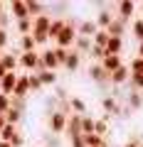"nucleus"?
Instances as JSON below:
<instances>
[{
    "label": "nucleus",
    "instance_id": "obj_10",
    "mask_svg": "<svg viewBox=\"0 0 143 147\" xmlns=\"http://www.w3.org/2000/svg\"><path fill=\"white\" fill-rule=\"evenodd\" d=\"M20 47H22V52H35V39H32V34H25L22 37V42H20Z\"/></svg>",
    "mask_w": 143,
    "mask_h": 147
},
{
    "label": "nucleus",
    "instance_id": "obj_17",
    "mask_svg": "<svg viewBox=\"0 0 143 147\" xmlns=\"http://www.w3.org/2000/svg\"><path fill=\"white\" fill-rule=\"evenodd\" d=\"M72 108H74L77 113H81V110H84V103H81L79 98H72Z\"/></svg>",
    "mask_w": 143,
    "mask_h": 147
},
{
    "label": "nucleus",
    "instance_id": "obj_21",
    "mask_svg": "<svg viewBox=\"0 0 143 147\" xmlns=\"http://www.w3.org/2000/svg\"><path fill=\"white\" fill-rule=\"evenodd\" d=\"M10 145H12V147H20V145H22V137H20V135H15V137H12V142H10Z\"/></svg>",
    "mask_w": 143,
    "mask_h": 147
},
{
    "label": "nucleus",
    "instance_id": "obj_16",
    "mask_svg": "<svg viewBox=\"0 0 143 147\" xmlns=\"http://www.w3.org/2000/svg\"><path fill=\"white\" fill-rule=\"evenodd\" d=\"M99 25L109 27V25H111V15H109V12H101V15H99Z\"/></svg>",
    "mask_w": 143,
    "mask_h": 147
},
{
    "label": "nucleus",
    "instance_id": "obj_9",
    "mask_svg": "<svg viewBox=\"0 0 143 147\" xmlns=\"http://www.w3.org/2000/svg\"><path fill=\"white\" fill-rule=\"evenodd\" d=\"M0 64H3V66H5L8 71H15V66H17V59L12 57V54H3V57H0Z\"/></svg>",
    "mask_w": 143,
    "mask_h": 147
},
{
    "label": "nucleus",
    "instance_id": "obj_7",
    "mask_svg": "<svg viewBox=\"0 0 143 147\" xmlns=\"http://www.w3.org/2000/svg\"><path fill=\"white\" fill-rule=\"evenodd\" d=\"M116 69H121V61H118V57H116V54H106V57H104V71L114 74Z\"/></svg>",
    "mask_w": 143,
    "mask_h": 147
},
{
    "label": "nucleus",
    "instance_id": "obj_11",
    "mask_svg": "<svg viewBox=\"0 0 143 147\" xmlns=\"http://www.w3.org/2000/svg\"><path fill=\"white\" fill-rule=\"evenodd\" d=\"M64 66L74 71V69L79 66V54H77V52H69V57H67V61H64Z\"/></svg>",
    "mask_w": 143,
    "mask_h": 147
},
{
    "label": "nucleus",
    "instance_id": "obj_20",
    "mask_svg": "<svg viewBox=\"0 0 143 147\" xmlns=\"http://www.w3.org/2000/svg\"><path fill=\"white\" fill-rule=\"evenodd\" d=\"M131 10H133L131 3H121V15H131Z\"/></svg>",
    "mask_w": 143,
    "mask_h": 147
},
{
    "label": "nucleus",
    "instance_id": "obj_4",
    "mask_svg": "<svg viewBox=\"0 0 143 147\" xmlns=\"http://www.w3.org/2000/svg\"><path fill=\"white\" fill-rule=\"evenodd\" d=\"M20 64L25 69H37L40 66V57H37V52H22V57H20Z\"/></svg>",
    "mask_w": 143,
    "mask_h": 147
},
{
    "label": "nucleus",
    "instance_id": "obj_24",
    "mask_svg": "<svg viewBox=\"0 0 143 147\" xmlns=\"http://www.w3.org/2000/svg\"><path fill=\"white\" fill-rule=\"evenodd\" d=\"M126 147H136V145H126Z\"/></svg>",
    "mask_w": 143,
    "mask_h": 147
},
{
    "label": "nucleus",
    "instance_id": "obj_23",
    "mask_svg": "<svg viewBox=\"0 0 143 147\" xmlns=\"http://www.w3.org/2000/svg\"><path fill=\"white\" fill-rule=\"evenodd\" d=\"M3 7H5V5H3V3H0V17H3V15H5V12H3Z\"/></svg>",
    "mask_w": 143,
    "mask_h": 147
},
{
    "label": "nucleus",
    "instance_id": "obj_22",
    "mask_svg": "<svg viewBox=\"0 0 143 147\" xmlns=\"http://www.w3.org/2000/svg\"><path fill=\"white\" fill-rule=\"evenodd\" d=\"M0 147H12V145H10V142H0Z\"/></svg>",
    "mask_w": 143,
    "mask_h": 147
},
{
    "label": "nucleus",
    "instance_id": "obj_14",
    "mask_svg": "<svg viewBox=\"0 0 143 147\" xmlns=\"http://www.w3.org/2000/svg\"><path fill=\"white\" fill-rule=\"evenodd\" d=\"M5 120L10 123V125H15V123L20 120V110H17V108H10V110L5 113Z\"/></svg>",
    "mask_w": 143,
    "mask_h": 147
},
{
    "label": "nucleus",
    "instance_id": "obj_18",
    "mask_svg": "<svg viewBox=\"0 0 143 147\" xmlns=\"http://www.w3.org/2000/svg\"><path fill=\"white\" fill-rule=\"evenodd\" d=\"M5 47H8V32L0 30V49H5Z\"/></svg>",
    "mask_w": 143,
    "mask_h": 147
},
{
    "label": "nucleus",
    "instance_id": "obj_5",
    "mask_svg": "<svg viewBox=\"0 0 143 147\" xmlns=\"http://www.w3.org/2000/svg\"><path fill=\"white\" fill-rule=\"evenodd\" d=\"M27 91H30V79H27V76H17V84H15V88H12V96L22 98V96H27Z\"/></svg>",
    "mask_w": 143,
    "mask_h": 147
},
{
    "label": "nucleus",
    "instance_id": "obj_1",
    "mask_svg": "<svg viewBox=\"0 0 143 147\" xmlns=\"http://www.w3.org/2000/svg\"><path fill=\"white\" fill-rule=\"evenodd\" d=\"M77 39V32L72 30V27H64L62 32H59V37H57V47H62V49H67V47H72V42Z\"/></svg>",
    "mask_w": 143,
    "mask_h": 147
},
{
    "label": "nucleus",
    "instance_id": "obj_3",
    "mask_svg": "<svg viewBox=\"0 0 143 147\" xmlns=\"http://www.w3.org/2000/svg\"><path fill=\"white\" fill-rule=\"evenodd\" d=\"M10 10H12V17H15L17 22H20V20H32L30 10H27V3H12Z\"/></svg>",
    "mask_w": 143,
    "mask_h": 147
},
{
    "label": "nucleus",
    "instance_id": "obj_12",
    "mask_svg": "<svg viewBox=\"0 0 143 147\" xmlns=\"http://www.w3.org/2000/svg\"><path fill=\"white\" fill-rule=\"evenodd\" d=\"M12 108V100H10V96H5V93H0V113L5 115L8 110Z\"/></svg>",
    "mask_w": 143,
    "mask_h": 147
},
{
    "label": "nucleus",
    "instance_id": "obj_8",
    "mask_svg": "<svg viewBox=\"0 0 143 147\" xmlns=\"http://www.w3.org/2000/svg\"><path fill=\"white\" fill-rule=\"evenodd\" d=\"M17 135L15 125H10V123H5V127L0 130V142H12V137Z\"/></svg>",
    "mask_w": 143,
    "mask_h": 147
},
{
    "label": "nucleus",
    "instance_id": "obj_2",
    "mask_svg": "<svg viewBox=\"0 0 143 147\" xmlns=\"http://www.w3.org/2000/svg\"><path fill=\"white\" fill-rule=\"evenodd\" d=\"M15 84H17V74H15V71L5 74V79L0 81V93L10 96V93H12V88H15Z\"/></svg>",
    "mask_w": 143,
    "mask_h": 147
},
{
    "label": "nucleus",
    "instance_id": "obj_13",
    "mask_svg": "<svg viewBox=\"0 0 143 147\" xmlns=\"http://www.w3.org/2000/svg\"><path fill=\"white\" fill-rule=\"evenodd\" d=\"M126 76H128V71L121 66V69H116V71L111 74V81H114V84H121V81H126Z\"/></svg>",
    "mask_w": 143,
    "mask_h": 147
},
{
    "label": "nucleus",
    "instance_id": "obj_19",
    "mask_svg": "<svg viewBox=\"0 0 143 147\" xmlns=\"http://www.w3.org/2000/svg\"><path fill=\"white\" fill-rule=\"evenodd\" d=\"M104 108H106V110H111V113H116V103H114L111 98H106V100H104Z\"/></svg>",
    "mask_w": 143,
    "mask_h": 147
},
{
    "label": "nucleus",
    "instance_id": "obj_15",
    "mask_svg": "<svg viewBox=\"0 0 143 147\" xmlns=\"http://www.w3.org/2000/svg\"><path fill=\"white\" fill-rule=\"evenodd\" d=\"M37 76H40V84H54V71H40L37 74Z\"/></svg>",
    "mask_w": 143,
    "mask_h": 147
},
{
    "label": "nucleus",
    "instance_id": "obj_6",
    "mask_svg": "<svg viewBox=\"0 0 143 147\" xmlns=\"http://www.w3.org/2000/svg\"><path fill=\"white\" fill-rule=\"evenodd\" d=\"M49 127H52V132H62L64 127H67V118H64L62 113H52V118H49Z\"/></svg>",
    "mask_w": 143,
    "mask_h": 147
}]
</instances>
